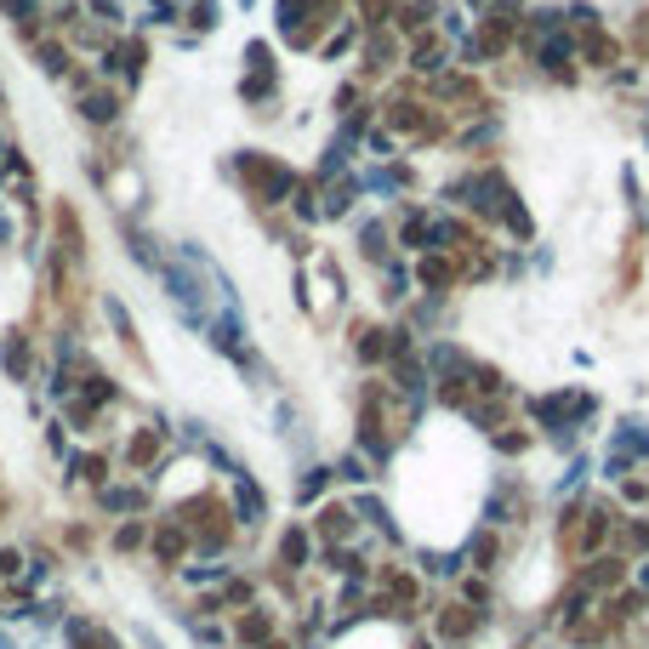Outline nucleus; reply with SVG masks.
<instances>
[{"instance_id": "nucleus-1", "label": "nucleus", "mask_w": 649, "mask_h": 649, "mask_svg": "<svg viewBox=\"0 0 649 649\" xmlns=\"http://www.w3.org/2000/svg\"><path fill=\"white\" fill-rule=\"evenodd\" d=\"M479 627H485V615L473 610V604H462V598H456V604H439V610H433V638L451 644V649L473 644V633H479Z\"/></svg>"}, {"instance_id": "nucleus-2", "label": "nucleus", "mask_w": 649, "mask_h": 649, "mask_svg": "<svg viewBox=\"0 0 649 649\" xmlns=\"http://www.w3.org/2000/svg\"><path fill=\"white\" fill-rule=\"evenodd\" d=\"M148 547H155V559H160L166 570H177V564L188 559L194 536H188V524H183V518H166V524H155V530H148Z\"/></svg>"}, {"instance_id": "nucleus-3", "label": "nucleus", "mask_w": 649, "mask_h": 649, "mask_svg": "<svg viewBox=\"0 0 649 649\" xmlns=\"http://www.w3.org/2000/svg\"><path fill=\"white\" fill-rule=\"evenodd\" d=\"M268 638H280V633H273V610H268V604L240 610V621H234V644H240V649H257V644H268Z\"/></svg>"}, {"instance_id": "nucleus-4", "label": "nucleus", "mask_w": 649, "mask_h": 649, "mask_svg": "<svg viewBox=\"0 0 649 649\" xmlns=\"http://www.w3.org/2000/svg\"><path fill=\"white\" fill-rule=\"evenodd\" d=\"M314 524H291V530H280V564L285 570H308L314 564Z\"/></svg>"}, {"instance_id": "nucleus-5", "label": "nucleus", "mask_w": 649, "mask_h": 649, "mask_svg": "<svg viewBox=\"0 0 649 649\" xmlns=\"http://www.w3.org/2000/svg\"><path fill=\"white\" fill-rule=\"evenodd\" d=\"M314 536L324 547H342V536H354V507H342V502H324L319 518H314Z\"/></svg>"}, {"instance_id": "nucleus-6", "label": "nucleus", "mask_w": 649, "mask_h": 649, "mask_svg": "<svg viewBox=\"0 0 649 649\" xmlns=\"http://www.w3.org/2000/svg\"><path fill=\"white\" fill-rule=\"evenodd\" d=\"M615 541H621V559H644L649 553V518H621Z\"/></svg>"}, {"instance_id": "nucleus-7", "label": "nucleus", "mask_w": 649, "mask_h": 649, "mask_svg": "<svg viewBox=\"0 0 649 649\" xmlns=\"http://www.w3.org/2000/svg\"><path fill=\"white\" fill-rule=\"evenodd\" d=\"M234 513H240V524H262V513H268V495L262 490H252L240 479V495H234Z\"/></svg>"}, {"instance_id": "nucleus-8", "label": "nucleus", "mask_w": 649, "mask_h": 649, "mask_svg": "<svg viewBox=\"0 0 649 649\" xmlns=\"http://www.w3.org/2000/svg\"><path fill=\"white\" fill-rule=\"evenodd\" d=\"M324 485H331V473H324V467H308L303 479H296V502H319Z\"/></svg>"}, {"instance_id": "nucleus-9", "label": "nucleus", "mask_w": 649, "mask_h": 649, "mask_svg": "<svg viewBox=\"0 0 649 649\" xmlns=\"http://www.w3.org/2000/svg\"><path fill=\"white\" fill-rule=\"evenodd\" d=\"M155 456H160V433H137V439H132V451H126L132 467H148Z\"/></svg>"}, {"instance_id": "nucleus-10", "label": "nucleus", "mask_w": 649, "mask_h": 649, "mask_svg": "<svg viewBox=\"0 0 649 649\" xmlns=\"http://www.w3.org/2000/svg\"><path fill=\"white\" fill-rule=\"evenodd\" d=\"M0 576H23V553H17V547H0Z\"/></svg>"}, {"instance_id": "nucleus-11", "label": "nucleus", "mask_w": 649, "mask_h": 649, "mask_svg": "<svg viewBox=\"0 0 649 649\" xmlns=\"http://www.w3.org/2000/svg\"><path fill=\"white\" fill-rule=\"evenodd\" d=\"M257 649H296L291 638H268V644H257Z\"/></svg>"}, {"instance_id": "nucleus-12", "label": "nucleus", "mask_w": 649, "mask_h": 649, "mask_svg": "<svg viewBox=\"0 0 649 649\" xmlns=\"http://www.w3.org/2000/svg\"><path fill=\"white\" fill-rule=\"evenodd\" d=\"M411 649H433V644H428V638H416V644H411Z\"/></svg>"}]
</instances>
